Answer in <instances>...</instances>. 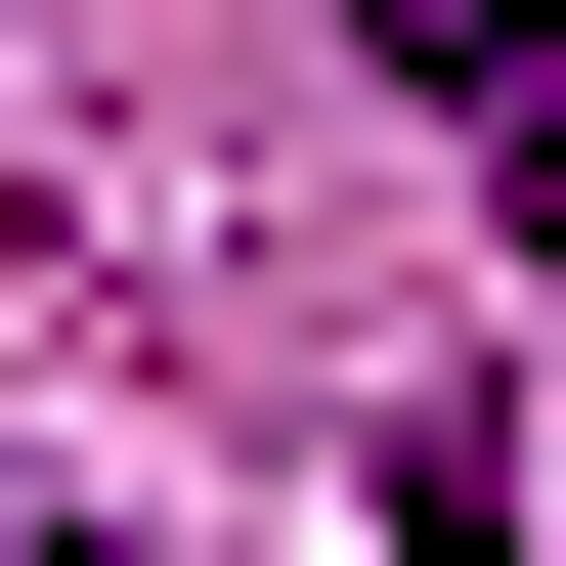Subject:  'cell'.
<instances>
[{
    "label": "cell",
    "mask_w": 566,
    "mask_h": 566,
    "mask_svg": "<svg viewBox=\"0 0 566 566\" xmlns=\"http://www.w3.org/2000/svg\"><path fill=\"white\" fill-rule=\"evenodd\" d=\"M0 566H87V523H0Z\"/></svg>",
    "instance_id": "7a4b0ae2"
},
{
    "label": "cell",
    "mask_w": 566,
    "mask_h": 566,
    "mask_svg": "<svg viewBox=\"0 0 566 566\" xmlns=\"http://www.w3.org/2000/svg\"><path fill=\"white\" fill-rule=\"evenodd\" d=\"M349 44L436 87V132H523V87H566V0H349Z\"/></svg>",
    "instance_id": "6da1fadb"
}]
</instances>
